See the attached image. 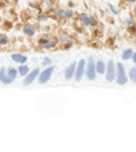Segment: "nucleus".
Instances as JSON below:
<instances>
[{
	"instance_id": "f03ea898",
	"label": "nucleus",
	"mask_w": 136,
	"mask_h": 152,
	"mask_svg": "<svg viewBox=\"0 0 136 152\" xmlns=\"http://www.w3.org/2000/svg\"><path fill=\"white\" fill-rule=\"evenodd\" d=\"M117 66V76H115V83L120 86H124L128 83V75H127V70H126V66L122 63V62H117L115 63Z\"/></svg>"
},
{
	"instance_id": "4468645a",
	"label": "nucleus",
	"mask_w": 136,
	"mask_h": 152,
	"mask_svg": "<svg viewBox=\"0 0 136 152\" xmlns=\"http://www.w3.org/2000/svg\"><path fill=\"white\" fill-rule=\"evenodd\" d=\"M79 22L84 27H91V16L87 13H81L79 14Z\"/></svg>"
},
{
	"instance_id": "6e6552de",
	"label": "nucleus",
	"mask_w": 136,
	"mask_h": 152,
	"mask_svg": "<svg viewBox=\"0 0 136 152\" xmlns=\"http://www.w3.org/2000/svg\"><path fill=\"white\" fill-rule=\"evenodd\" d=\"M75 70H77V62H71L69 66H66L65 71H64V77H65V80H67V81L74 80Z\"/></svg>"
},
{
	"instance_id": "aec40b11",
	"label": "nucleus",
	"mask_w": 136,
	"mask_h": 152,
	"mask_svg": "<svg viewBox=\"0 0 136 152\" xmlns=\"http://www.w3.org/2000/svg\"><path fill=\"white\" fill-rule=\"evenodd\" d=\"M75 18V12L71 8H66L65 9V16H64V20L65 21H73Z\"/></svg>"
},
{
	"instance_id": "bb28decb",
	"label": "nucleus",
	"mask_w": 136,
	"mask_h": 152,
	"mask_svg": "<svg viewBox=\"0 0 136 152\" xmlns=\"http://www.w3.org/2000/svg\"><path fill=\"white\" fill-rule=\"evenodd\" d=\"M48 37H50V36H40L39 37V39H38L36 40V44H38V47H43V45L45 44V43H47V40H48Z\"/></svg>"
},
{
	"instance_id": "6ab92c4d",
	"label": "nucleus",
	"mask_w": 136,
	"mask_h": 152,
	"mask_svg": "<svg viewBox=\"0 0 136 152\" xmlns=\"http://www.w3.org/2000/svg\"><path fill=\"white\" fill-rule=\"evenodd\" d=\"M128 75V79H130V81H132L134 84H136V64H134L130 70L127 72Z\"/></svg>"
},
{
	"instance_id": "412c9836",
	"label": "nucleus",
	"mask_w": 136,
	"mask_h": 152,
	"mask_svg": "<svg viewBox=\"0 0 136 152\" xmlns=\"http://www.w3.org/2000/svg\"><path fill=\"white\" fill-rule=\"evenodd\" d=\"M70 40H73V39H71L70 34H67V32H61V34L58 35V41H60V44H65V43H67V41H70Z\"/></svg>"
},
{
	"instance_id": "7c9ffc66",
	"label": "nucleus",
	"mask_w": 136,
	"mask_h": 152,
	"mask_svg": "<svg viewBox=\"0 0 136 152\" xmlns=\"http://www.w3.org/2000/svg\"><path fill=\"white\" fill-rule=\"evenodd\" d=\"M130 30H131V32H132V35H134V36H136V23H135L134 26H132V27H131Z\"/></svg>"
},
{
	"instance_id": "f3484780",
	"label": "nucleus",
	"mask_w": 136,
	"mask_h": 152,
	"mask_svg": "<svg viewBox=\"0 0 136 152\" xmlns=\"http://www.w3.org/2000/svg\"><path fill=\"white\" fill-rule=\"evenodd\" d=\"M17 70H18V76H21V77H25V76L27 75L30 71H31V68H30L29 64L24 63V64H20V66L17 67Z\"/></svg>"
},
{
	"instance_id": "4be33fe9",
	"label": "nucleus",
	"mask_w": 136,
	"mask_h": 152,
	"mask_svg": "<svg viewBox=\"0 0 136 152\" xmlns=\"http://www.w3.org/2000/svg\"><path fill=\"white\" fill-rule=\"evenodd\" d=\"M7 71H8V75L10 76V77H12L13 80H16L17 76H18V70H17V68L13 67V66H10V67H7Z\"/></svg>"
},
{
	"instance_id": "423d86ee",
	"label": "nucleus",
	"mask_w": 136,
	"mask_h": 152,
	"mask_svg": "<svg viewBox=\"0 0 136 152\" xmlns=\"http://www.w3.org/2000/svg\"><path fill=\"white\" fill-rule=\"evenodd\" d=\"M86 64H87V59H79L77 62V70H75V75H74V80L75 81H81L86 75Z\"/></svg>"
},
{
	"instance_id": "0eeeda50",
	"label": "nucleus",
	"mask_w": 136,
	"mask_h": 152,
	"mask_svg": "<svg viewBox=\"0 0 136 152\" xmlns=\"http://www.w3.org/2000/svg\"><path fill=\"white\" fill-rule=\"evenodd\" d=\"M60 41H58V36H50L47 40V43H45L43 47H41V49L43 50H55L56 48L58 47Z\"/></svg>"
},
{
	"instance_id": "a211bd4d",
	"label": "nucleus",
	"mask_w": 136,
	"mask_h": 152,
	"mask_svg": "<svg viewBox=\"0 0 136 152\" xmlns=\"http://www.w3.org/2000/svg\"><path fill=\"white\" fill-rule=\"evenodd\" d=\"M43 7L47 12H53V9L56 8L55 5V0H43Z\"/></svg>"
},
{
	"instance_id": "2f4dec72",
	"label": "nucleus",
	"mask_w": 136,
	"mask_h": 152,
	"mask_svg": "<svg viewBox=\"0 0 136 152\" xmlns=\"http://www.w3.org/2000/svg\"><path fill=\"white\" fill-rule=\"evenodd\" d=\"M131 61H132V63H134V64H136V52H134V54H132Z\"/></svg>"
},
{
	"instance_id": "9d476101",
	"label": "nucleus",
	"mask_w": 136,
	"mask_h": 152,
	"mask_svg": "<svg viewBox=\"0 0 136 152\" xmlns=\"http://www.w3.org/2000/svg\"><path fill=\"white\" fill-rule=\"evenodd\" d=\"M36 32H38L36 27L34 25H31V23H26L24 27H22V34H24L26 37H29V39H33V37H35Z\"/></svg>"
},
{
	"instance_id": "dca6fc26",
	"label": "nucleus",
	"mask_w": 136,
	"mask_h": 152,
	"mask_svg": "<svg viewBox=\"0 0 136 152\" xmlns=\"http://www.w3.org/2000/svg\"><path fill=\"white\" fill-rule=\"evenodd\" d=\"M134 49L132 48H126V49H123L122 50V54H120V58H122V61H131L132 58V54H134Z\"/></svg>"
},
{
	"instance_id": "f257e3e1",
	"label": "nucleus",
	"mask_w": 136,
	"mask_h": 152,
	"mask_svg": "<svg viewBox=\"0 0 136 152\" xmlns=\"http://www.w3.org/2000/svg\"><path fill=\"white\" fill-rule=\"evenodd\" d=\"M84 77L89 81H95L97 77V71H96V59L93 56H89L87 58V64H86V75Z\"/></svg>"
},
{
	"instance_id": "20e7f679",
	"label": "nucleus",
	"mask_w": 136,
	"mask_h": 152,
	"mask_svg": "<svg viewBox=\"0 0 136 152\" xmlns=\"http://www.w3.org/2000/svg\"><path fill=\"white\" fill-rule=\"evenodd\" d=\"M105 80L108 83H114L117 76V66L113 59H109L106 62V71H105Z\"/></svg>"
},
{
	"instance_id": "f704fd0d",
	"label": "nucleus",
	"mask_w": 136,
	"mask_h": 152,
	"mask_svg": "<svg viewBox=\"0 0 136 152\" xmlns=\"http://www.w3.org/2000/svg\"><path fill=\"white\" fill-rule=\"evenodd\" d=\"M0 22H1V17H0Z\"/></svg>"
},
{
	"instance_id": "c85d7f7f",
	"label": "nucleus",
	"mask_w": 136,
	"mask_h": 152,
	"mask_svg": "<svg viewBox=\"0 0 136 152\" xmlns=\"http://www.w3.org/2000/svg\"><path fill=\"white\" fill-rule=\"evenodd\" d=\"M108 9H109V12L112 13V16H114V17H115V16H118V9H117L113 4H110V3L108 4Z\"/></svg>"
},
{
	"instance_id": "5701e85b",
	"label": "nucleus",
	"mask_w": 136,
	"mask_h": 152,
	"mask_svg": "<svg viewBox=\"0 0 136 152\" xmlns=\"http://www.w3.org/2000/svg\"><path fill=\"white\" fill-rule=\"evenodd\" d=\"M51 64H53V59H52L51 57H48V56L43 57V59H41V68H44V67H50Z\"/></svg>"
},
{
	"instance_id": "9b49d317",
	"label": "nucleus",
	"mask_w": 136,
	"mask_h": 152,
	"mask_svg": "<svg viewBox=\"0 0 136 152\" xmlns=\"http://www.w3.org/2000/svg\"><path fill=\"white\" fill-rule=\"evenodd\" d=\"M10 59L13 61L14 63H17V64H24V63H27V56L24 54V53H20V52H14L10 54Z\"/></svg>"
},
{
	"instance_id": "ddd939ff",
	"label": "nucleus",
	"mask_w": 136,
	"mask_h": 152,
	"mask_svg": "<svg viewBox=\"0 0 136 152\" xmlns=\"http://www.w3.org/2000/svg\"><path fill=\"white\" fill-rule=\"evenodd\" d=\"M96 71H97V75H105V71H106V62L103 59H97L96 61Z\"/></svg>"
},
{
	"instance_id": "72a5a7b5",
	"label": "nucleus",
	"mask_w": 136,
	"mask_h": 152,
	"mask_svg": "<svg viewBox=\"0 0 136 152\" xmlns=\"http://www.w3.org/2000/svg\"><path fill=\"white\" fill-rule=\"evenodd\" d=\"M73 7H74V4H73V3L70 1V3H69V8H73Z\"/></svg>"
},
{
	"instance_id": "cd10ccee",
	"label": "nucleus",
	"mask_w": 136,
	"mask_h": 152,
	"mask_svg": "<svg viewBox=\"0 0 136 152\" xmlns=\"http://www.w3.org/2000/svg\"><path fill=\"white\" fill-rule=\"evenodd\" d=\"M73 47H74V41L73 40L67 41V43H65V44H61V48L64 49V50H70Z\"/></svg>"
},
{
	"instance_id": "1a4fd4ad",
	"label": "nucleus",
	"mask_w": 136,
	"mask_h": 152,
	"mask_svg": "<svg viewBox=\"0 0 136 152\" xmlns=\"http://www.w3.org/2000/svg\"><path fill=\"white\" fill-rule=\"evenodd\" d=\"M0 83L3 85H10L13 84L14 80L8 75V71H7V67H1L0 68Z\"/></svg>"
},
{
	"instance_id": "2eb2a0df",
	"label": "nucleus",
	"mask_w": 136,
	"mask_h": 152,
	"mask_svg": "<svg viewBox=\"0 0 136 152\" xmlns=\"http://www.w3.org/2000/svg\"><path fill=\"white\" fill-rule=\"evenodd\" d=\"M50 12H47V10H40V12H38L36 14V21L39 22V23H44V22H47L50 20Z\"/></svg>"
},
{
	"instance_id": "c756f323",
	"label": "nucleus",
	"mask_w": 136,
	"mask_h": 152,
	"mask_svg": "<svg viewBox=\"0 0 136 152\" xmlns=\"http://www.w3.org/2000/svg\"><path fill=\"white\" fill-rule=\"evenodd\" d=\"M97 26H99V21H97V18L91 16V27H97Z\"/></svg>"
},
{
	"instance_id": "a878e982",
	"label": "nucleus",
	"mask_w": 136,
	"mask_h": 152,
	"mask_svg": "<svg viewBox=\"0 0 136 152\" xmlns=\"http://www.w3.org/2000/svg\"><path fill=\"white\" fill-rule=\"evenodd\" d=\"M135 23H136V22H135V18L134 17H128V18L124 20V26H126L127 28H131Z\"/></svg>"
},
{
	"instance_id": "7ed1b4c3",
	"label": "nucleus",
	"mask_w": 136,
	"mask_h": 152,
	"mask_svg": "<svg viewBox=\"0 0 136 152\" xmlns=\"http://www.w3.org/2000/svg\"><path fill=\"white\" fill-rule=\"evenodd\" d=\"M55 66L53 64H51L50 67H44V68H41L40 70V74L39 76H38V84L39 85H45V84H48V83L51 81V79H52V76H53L55 74Z\"/></svg>"
},
{
	"instance_id": "473e14b6",
	"label": "nucleus",
	"mask_w": 136,
	"mask_h": 152,
	"mask_svg": "<svg viewBox=\"0 0 136 152\" xmlns=\"http://www.w3.org/2000/svg\"><path fill=\"white\" fill-rule=\"evenodd\" d=\"M126 1L128 3V4H135V3H136V0H126Z\"/></svg>"
},
{
	"instance_id": "393cba45",
	"label": "nucleus",
	"mask_w": 136,
	"mask_h": 152,
	"mask_svg": "<svg viewBox=\"0 0 136 152\" xmlns=\"http://www.w3.org/2000/svg\"><path fill=\"white\" fill-rule=\"evenodd\" d=\"M9 44V37L5 34H0V48L1 47H7Z\"/></svg>"
},
{
	"instance_id": "f8f14e48",
	"label": "nucleus",
	"mask_w": 136,
	"mask_h": 152,
	"mask_svg": "<svg viewBox=\"0 0 136 152\" xmlns=\"http://www.w3.org/2000/svg\"><path fill=\"white\" fill-rule=\"evenodd\" d=\"M52 16L57 22H62L65 21L64 20V16H65V9L62 8V7H56L53 9V12H52Z\"/></svg>"
},
{
	"instance_id": "39448f33",
	"label": "nucleus",
	"mask_w": 136,
	"mask_h": 152,
	"mask_svg": "<svg viewBox=\"0 0 136 152\" xmlns=\"http://www.w3.org/2000/svg\"><path fill=\"white\" fill-rule=\"evenodd\" d=\"M40 70H41L40 67H34V68H31V71H30L29 74L24 77V81H22L24 86L33 85L34 83L38 80V76H39V74H40Z\"/></svg>"
},
{
	"instance_id": "b1692460",
	"label": "nucleus",
	"mask_w": 136,
	"mask_h": 152,
	"mask_svg": "<svg viewBox=\"0 0 136 152\" xmlns=\"http://www.w3.org/2000/svg\"><path fill=\"white\" fill-rule=\"evenodd\" d=\"M29 8L35 10V12H40V10H43L41 9V4L39 1H30L29 3Z\"/></svg>"
}]
</instances>
